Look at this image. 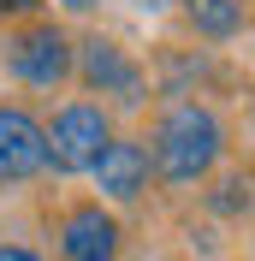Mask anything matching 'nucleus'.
I'll use <instances>...</instances> for the list:
<instances>
[{
  "mask_svg": "<svg viewBox=\"0 0 255 261\" xmlns=\"http://www.w3.org/2000/svg\"><path fill=\"white\" fill-rule=\"evenodd\" d=\"M225 154V125L208 101H178L155 119V143H148V166L160 184H202Z\"/></svg>",
  "mask_w": 255,
  "mask_h": 261,
  "instance_id": "obj_1",
  "label": "nucleus"
},
{
  "mask_svg": "<svg viewBox=\"0 0 255 261\" xmlns=\"http://www.w3.org/2000/svg\"><path fill=\"white\" fill-rule=\"evenodd\" d=\"M48 130V166L54 172H95V161L113 143V119L101 101H65Z\"/></svg>",
  "mask_w": 255,
  "mask_h": 261,
  "instance_id": "obj_2",
  "label": "nucleus"
},
{
  "mask_svg": "<svg viewBox=\"0 0 255 261\" xmlns=\"http://www.w3.org/2000/svg\"><path fill=\"white\" fill-rule=\"evenodd\" d=\"M71 65H78V48L54 18H36V24L6 36V71L30 89H60L71 77Z\"/></svg>",
  "mask_w": 255,
  "mask_h": 261,
  "instance_id": "obj_3",
  "label": "nucleus"
},
{
  "mask_svg": "<svg viewBox=\"0 0 255 261\" xmlns=\"http://www.w3.org/2000/svg\"><path fill=\"white\" fill-rule=\"evenodd\" d=\"M125 255V231L101 202H78L60 220V261H119Z\"/></svg>",
  "mask_w": 255,
  "mask_h": 261,
  "instance_id": "obj_4",
  "label": "nucleus"
},
{
  "mask_svg": "<svg viewBox=\"0 0 255 261\" xmlns=\"http://www.w3.org/2000/svg\"><path fill=\"white\" fill-rule=\"evenodd\" d=\"M95 95H119V101H143V65L131 60V48L107 42V36H89L78 42V65H71Z\"/></svg>",
  "mask_w": 255,
  "mask_h": 261,
  "instance_id": "obj_5",
  "label": "nucleus"
},
{
  "mask_svg": "<svg viewBox=\"0 0 255 261\" xmlns=\"http://www.w3.org/2000/svg\"><path fill=\"white\" fill-rule=\"evenodd\" d=\"M48 166V130H42V119L24 113V107H0V184L12 178H36Z\"/></svg>",
  "mask_w": 255,
  "mask_h": 261,
  "instance_id": "obj_6",
  "label": "nucleus"
},
{
  "mask_svg": "<svg viewBox=\"0 0 255 261\" xmlns=\"http://www.w3.org/2000/svg\"><path fill=\"white\" fill-rule=\"evenodd\" d=\"M148 172H155V166H148V148L131 143V137H113L89 178H95V190L113 196V202H137V196L148 190Z\"/></svg>",
  "mask_w": 255,
  "mask_h": 261,
  "instance_id": "obj_7",
  "label": "nucleus"
},
{
  "mask_svg": "<svg viewBox=\"0 0 255 261\" xmlns=\"http://www.w3.org/2000/svg\"><path fill=\"white\" fill-rule=\"evenodd\" d=\"M184 18H190L196 36H208V42H232L249 12H243V0H184Z\"/></svg>",
  "mask_w": 255,
  "mask_h": 261,
  "instance_id": "obj_8",
  "label": "nucleus"
},
{
  "mask_svg": "<svg viewBox=\"0 0 255 261\" xmlns=\"http://www.w3.org/2000/svg\"><path fill=\"white\" fill-rule=\"evenodd\" d=\"M0 261H42L30 244H0Z\"/></svg>",
  "mask_w": 255,
  "mask_h": 261,
  "instance_id": "obj_9",
  "label": "nucleus"
},
{
  "mask_svg": "<svg viewBox=\"0 0 255 261\" xmlns=\"http://www.w3.org/2000/svg\"><path fill=\"white\" fill-rule=\"evenodd\" d=\"M30 6H36V0H0V18H6V12H30Z\"/></svg>",
  "mask_w": 255,
  "mask_h": 261,
  "instance_id": "obj_10",
  "label": "nucleus"
},
{
  "mask_svg": "<svg viewBox=\"0 0 255 261\" xmlns=\"http://www.w3.org/2000/svg\"><path fill=\"white\" fill-rule=\"evenodd\" d=\"M60 6H71V12H89V6H95V0H60Z\"/></svg>",
  "mask_w": 255,
  "mask_h": 261,
  "instance_id": "obj_11",
  "label": "nucleus"
}]
</instances>
